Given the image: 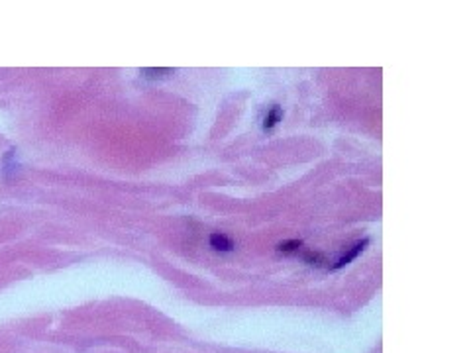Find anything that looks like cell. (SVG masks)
<instances>
[{
	"instance_id": "6da1fadb",
	"label": "cell",
	"mask_w": 471,
	"mask_h": 353,
	"mask_svg": "<svg viewBox=\"0 0 471 353\" xmlns=\"http://www.w3.org/2000/svg\"><path fill=\"white\" fill-rule=\"evenodd\" d=\"M368 244H369L368 237H366V239H361V241H357V244L353 246L352 250L348 251V253H344V255L340 257V261L336 265H334L332 269H342L344 265H348V263H350V261H353V259H355V257H357V255H359L361 251L366 250V246H368Z\"/></svg>"
},
{
	"instance_id": "7a4b0ae2",
	"label": "cell",
	"mask_w": 471,
	"mask_h": 353,
	"mask_svg": "<svg viewBox=\"0 0 471 353\" xmlns=\"http://www.w3.org/2000/svg\"><path fill=\"white\" fill-rule=\"evenodd\" d=\"M210 246L216 251H232L234 250V241L224 234H212L210 235Z\"/></svg>"
},
{
	"instance_id": "3957f363",
	"label": "cell",
	"mask_w": 471,
	"mask_h": 353,
	"mask_svg": "<svg viewBox=\"0 0 471 353\" xmlns=\"http://www.w3.org/2000/svg\"><path fill=\"white\" fill-rule=\"evenodd\" d=\"M281 118H283V110H281L279 106H273V108H271V112L265 116V122H264L265 130H271L273 126H277V122H279Z\"/></svg>"
},
{
	"instance_id": "277c9868",
	"label": "cell",
	"mask_w": 471,
	"mask_h": 353,
	"mask_svg": "<svg viewBox=\"0 0 471 353\" xmlns=\"http://www.w3.org/2000/svg\"><path fill=\"white\" fill-rule=\"evenodd\" d=\"M303 248V239H289V241H283L277 246V251L281 253H294Z\"/></svg>"
},
{
	"instance_id": "5b68a950",
	"label": "cell",
	"mask_w": 471,
	"mask_h": 353,
	"mask_svg": "<svg viewBox=\"0 0 471 353\" xmlns=\"http://www.w3.org/2000/svg\"><path fill=\"white\" fill-rule=\"evenodd\" d=\"M305 261L309 265H314V267H322V263H326L322 253H314V251H309L305 253Z\"/></svg>"
},
{
	"instance_id": "8992f818",
	"label": "cell",
	"mask_w": 471,
	"mask_h": 353,
	"mask_svg": "<svg viewBox=\"0 0 471 353\" xmlns=\"http://www.w3.org/2000/svg\"><path fill=\"white\" fill-rule=\"evenodd\" d=\"M142 73L146 75V77H149V79H162V77L173 73V71H171V69H144Z\"/></svg>"
}]
</instances>
